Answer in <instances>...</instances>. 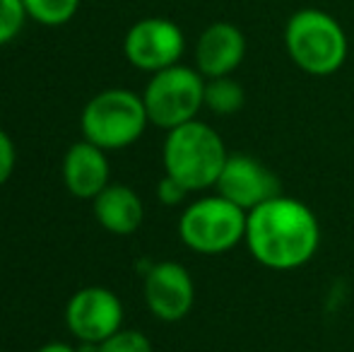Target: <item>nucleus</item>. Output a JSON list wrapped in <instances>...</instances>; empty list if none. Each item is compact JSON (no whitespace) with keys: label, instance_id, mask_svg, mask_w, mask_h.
<instances>
[{"label":"nucleus","instance_id":"f257e3e1","mask_svg":"<svg viewBox=\"0 0 354 352\" xmlns=\"http://www.w3.org/2000/svg\"><path fill=\"white\" fill-rule=\"evenodd\" d=\"M243 244L268 270H299L321 249V222L304 201L280 193L248 210Z\"/></svg>","mask_w":354,"mask_h":352},{"label":"nucleus","instance_id":"f03ea898","mask_svg":"<svg viewBox=\"0 0 354 352\" xmlns=\"http://www.w3.org/2000/svg\"><path fill=\"white\" fill-rule=\"evenodd\" d=\"M282 41L289 61L313 77L335 75L350 56L345 27L321 8H301L289 15Z\"/></svg>","mask_w":354,"mask_h":352},{"label":"nucleus","instance_id":"7ed1b4c3","mask_svg":"<svg viewBox=\"0 0 354 352\" xmlns=\"http://www.w3.org/2000/svg\"><path fill=\"white\" fill-rule=\"evenodd\" d=\"M227 157L229 152L224 138L201 118H193L183 126L167 131L162 145L164 174L176 178L191 193L217 186Z\"/></svg>","mask_w":354,"mask_h":352},{"label":"nucleus","instance_id":"20e7f679","mask_svg":"<svg viewBox=\"0 0 354 352\" xmlns=\"http://www.w3.org/2000/svg\"><path fill=\"white\" fill-rule=\"evenodd\" d=\"M149 126L142 94L126 87H111L94 94L80 113L82 138L106 152L136 145Z\"/></svg>","mask_w":354,"mask_h":352},{"label":"nucleus","instance_id":"39448f33","mask_svg":"<svg viewBox=\"0 0 354 352\" xmlns=\"http://www.w3.org/2000/svg\"><path fill=\"white\" fill-rule=\"evenodd\" d=\"M246 210L234 205L219 193L201 196L183 207L176 227L178 239L193 254H227L246 239Z\"/></svg>","mask_w":354,"mask_h":352},{"label":"nucleus","instance_id":"423d86ee","mask_svg":"<svg viewBox=\"0 0 354 352\" xmlns=\"http://www.w3.org/2000/svg\"><path fill=\"white\" fill-rule=\"evenodd\" d=\"M142 102L149 126L171 131L198 118L201 109H205V77L198 73V68L176 63L149 75L142 89Z\"/></svg>","mask_w":354,"mask_h":352},{"label":"nucleus","instance_id":"0eeeda50","mask_svg":"<svg viewBox=\"0 0 354 352\" xmlns=\"http://www.w3.org/2000/svg\"><path fill=\"white\" fill-rule=\"evenodd\" d=\"M183 51H186L183 29L167 17L138 19L123 39L126 61L138 71L149 73V75L181 63Z\"/></svg>","mask_w":354,"mask_h":352},{"label":"nucleus","instance_id":"6e6552de","mask_svg":"<svg viewBox=\"0 0 354 352\" xmlns=\"http://www.w3.org/2000/svg\"><path fill=\"white\" fill-rule=\"evenodd\" d=\"M66 326L77 343L97 345L123 328V302L109 287H82L66 304Z\"/></svg>","mask_w":354,"mask_h":352},{"label":"nucleus","instance_id":"1a4fd4ad","mask_svg":"<svg viewBox=\"0 0 354 352\" xmlns=\"http://www.w3.org/2000/svg\"><path fill=\"white\" fill-rule=\"evenodd\" d=\"M142 297L154 319L176 324L186 319L196 304V282L186 266L159 261L142 272Z\"/></svg>","mask_w":354,"mask_h":352},{"label":"nucleus","instance_id":"9d476101","mask_svg":"<svg viewBox=\"0 0 354 352\" xmlns=\"http://www.w3.org/2000/svg\"><path fill=\"white\" fill-rule=\"evenodd\" d=\"M214 188L219 196L246 212L282 193L280 178L275 172L253 155H243V152L227 157V165H224Z\"/></svg>","mask_w":354,"mask_h":352},{"label":"nucleus","instance_id":"9b49d317","mask_svg":"<svg viewBox=\"0 0 354 352\" xmlns=\"http://www.w3.org/2000/svg\"><path fill=\"white\" fill-rule=\"evenodd\" d=\"M246 37L234 22H212L196 41V68L205 80L227 77L239 71L246 58Z\"/></svg>","mask_w":354,"mask_h":352},{"label":"nucleus","instance_id":"f8f14e48","mask_svg":"<svg viewBox=\"0 0 354 352\" xmlns=\"http://www.w3.org/2000/svg\"><path fill=\"white\" fill-rule=\"evenodd\" d=\"M63 183L80 201H94L111 183V165L106 150L89 140L73 142L63 157Z\"/></svg>","mask_w":354,"mask_h":352},{"label":"nucleus","instance_id":"ddd939ff","mask_svg":"<svg viewBox=\"0 0 354 352\" xmlns=\"http://www.w3.org/2000/svg\"><path fill=\"white\" fill-rule=\"evenodd\" d=\"M92 210L99 225L118 237H128L138 232L145 220L142 198L131 186H123V183H109L92 201Z\"/></svg>","mask_w":354,"mask_h":352},{"label":"nucleus","instance_id":"4468645a","mask_svg":"<svg viewBox=\"0 0 354 352\" xmlns=\"http://www.w3.org/2000/svg\"><path fill=\"white\" fill-rule=\"evenodd\" d=\"M246 104V89L232 75L205 80V109L214 116H234Z\"/></svg>","mask_w":354,"mask_h":352},{"label":"nucleus","instance_id":"2eb2a0df","mask_svg":"<svg viewBox=\"0 0 354 352\" xmlns=\"http://www.w3.org/2000/svg\"><path fill=\"white\" fill-rule=\"evenodd\" d=\"M27 19L44 27H63L77 15L80 0H22Z\"/></svg>","mask_w":354,"mask_h":352},{"label":"nucleus","instance_id":"dca6fc26","mask_svg":"<svg viewBox=\"0 0 354 352\" xmlns=\"http://www.w3.org/2000/svg\"><path fill=\"white\" fill-rule=\"evenodd\" d=\"M80 352H154L152 340L138 328H121L97 345L80 343Z\"/></svg>","mask_w":354,"mask_h":352},{"label":"nucleus","instance_id":"f3484780","mask_svg":"<svg viewBox=\"0 0 354 352\" xmlns=\"http://www.w3.org/2000/svg\"><path fill=\"white\" fill-rule=\"evenodd\" d=\"M27 22L22 0H0V46L15 41Z\"/></svg>","mask_w":354,"mask_h":352},{"label":"nucleus","instance_id":"a211bd4d","mask_svg":"<svg viewBox=\"0 0 354 352\" xmlns=\"http://www.w3.org/2000/svg\"><path fill=\"white\" fill-rule=\"evenodd\" d=\"M191 191H188L183 183H178L176 178H171L169 174H164L159 178L157 183V201L162 205H169V207H176V205H183L188 201Z\"/></svg>","mask_w":354,"mask_h":352},{"label":"nucleus","instance_id":"6ab92c4d","mask_svg":"<svg viewBox=\"0 0 354 352\" xmlns=\"http://www.w3.org/2000/svg\"><path fill=\"white\" fill-rule=\"evenodd\" d=\"M15 165H17V150H15V142L8 133L0 128V186L10 181L15 172Z\"/></svg>","mask_w":354,"mask_h":352},{"label":"nucleus","instance_id":"aec40b11","mask_svg":"<svg viewBox=\"0 0 354 352\" xmlns=\"http://www.w3.org/2000/svg\"><path fill=\"white\" fill-rule=\"evenodd\" d=\"M37 352H80V348H75L71 343H63V340H53V343L41 345Z\"/></svg>","mask_w":354,"mask_h":352}]
</instances>
